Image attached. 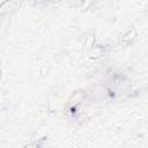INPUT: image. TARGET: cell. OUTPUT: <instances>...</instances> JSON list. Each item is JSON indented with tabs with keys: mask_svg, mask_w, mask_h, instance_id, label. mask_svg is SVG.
Listing matches in <instances>:
<instances>
[{
	"mask_svg": "<svg viewBox=\"0 0 148 148\" xmlns=\"http://www.w3.org/2000/svg\"><path fill=\"white\" fill-rule=\"evenodd\" d=\"M102 52H103L102 47H99V46L92 47V50H90V51H89V58L96 59V58H98V57H101V56H102Z\"/></svg>",
	"mask_w": 148,
	"mask_h": 148,
	"instance_id": "2",
	"label": "cell"
},
{
	"mask_svg": "<svg viewBox=\"0 0 148 148\" xmlns=\"http://www.w3.org/2000/svg\"><path fill=\"white\" fill-rule=\"evenodd\" d=\"M135 36H136V32H135V30L134 29H131V31H128L127 34H125L124 35V37H123V42H128V40H133L134 38H135Z\"/></svg>",
	"mask_w": 148,
	"mask_h": 148,
	"instance_id": "3",
	"label": "cell"
},
{
	"mask_svg": "<svg viewBox=\"0 0 148 148\" xmlns=\"http://www.w3.org/2000/svg\"><path fill=\"white\" fill-rule=\"evenodd\" d=\"M92 43H94V36L89 35V36L86 38V40H84V45L88 46V47H90V46H92Z\"/></svg>",
	"mask_w": 148,
	"mask_h": 148,
	"instance_id": "5",
	"label": "cell"
},
{
	"mask_svg": "<svg viewBox=\"0 0 148 148\" xmlns=\"http://www.w3.org/2000/svg\"><path fill=\"white\" fill-rule=\"evenodd\" d=\"M84 97V94L83 92H81V91H77V92H75L73 96H72V98L71 99H74L75 102L73 103V104H77V103H80L81 101H82V98Z\"/></svg>",
	"mask_w": 148,
	"mask_h": 148,
	"instance_id": "4",
	"label": "cell"
},
{
	"mask_svg": "<svg viewBox=\"0 0 148 148\" xmlns=\"http://www.w3.org/2000/svg\"><path fill=\"white\" fill-rule=\"evenodd\" d=\"M14 8V1L13 0H6L0 5V15H5L9 13Z\"/></svg>",
	"mask_w": 148,
	"mask_h": 148,
	"instance_id": "1",
	"label": "cell"
}]
</instances>
